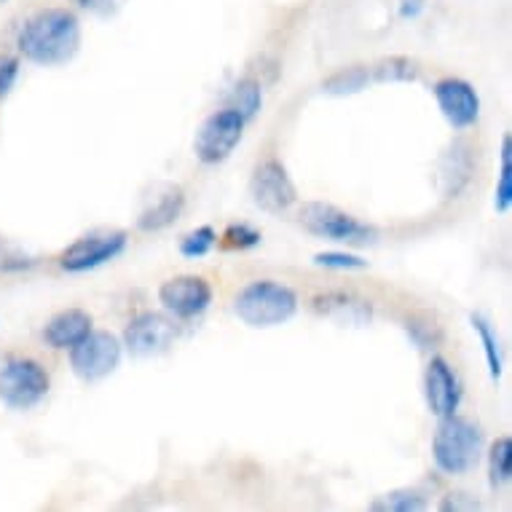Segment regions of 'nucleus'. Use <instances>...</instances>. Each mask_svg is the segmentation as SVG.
<instances>
[{
  "label": "nucleus",
  "instance_id": "nucleus-1",
  "mask_svg": "<svg viewBox=\"0 0 512 512\" xmlns=\"http://www.w3.org/2000/svg\"><path fill=\"white\" fill-rule=\"evenodd\" d=\"M17 49L27 62L41 68L68 65L81 49V22L68 9L35 11L19 27Z\"/></svg>",
  "mask_w": 512,
  "mask_h": 512
},
{
  "label": "nucleus",
  "instance_id": "nucleus-2",
  "mask_svg": "<svg viewBox=\"0 0 512 512\" xmlns=\"http://www.w3.org/2000/svg\"><path fill=\"white\" fill-rule=\"evenodd\" d=\"M483 456V432L475 421L459 413L443 416L432 435V459L443 475H467Z\"/></svg>",
  "mask_w": 512,
  "mask_h": 512
},
{
  "label": "nucleus",
  "instance_id": "nucleus-3",
  "mask_svg": "<svg viewBox=\"0 0 512 512\" xmlns=\"http://www.w3.org/2000/svg\"><path fill=\"white\" fill-rule=\"evenodd\" d=\"M234 314L247 328H277L298 314V293L274 279H255L236 293Z\"/></svg>",
  "mask_w": 512,
  "mask_h": 512
},
{
  "label": "nucleus",
  "instance_id": "nucleus-4",
  "mask_svg": "<svg viewBox=\"0 0 512 512\" xmlns=\"http://www.w3.org/2000/svg\"><path fill=\"white\" fill-rule=\"evenodd\" d=\"M51 392L49 370L33 357H9L0 362V403L11 411H30Z\"/></svg>",
  "mask_w": 512,
  "mask_h": 512
},
{
  "label": "nucleus",
  "instance_id": "nucleus-5",
  "mask_svg": "<svg viewBox=\"0 0 512 512\" xmlns=\"http://www.w3.org/2000/svg\"><path fill=\"white\" fill-rule=\"evenodd\" d=\"M298 223L306 234L338 244H373L378 231L346 210L328 202H306L298 210Z\"/></svg>",
  "mask_w": 512,
  "mask_h": 512
},
{
  "label": "nucleus",
  "instance_id": "nucleus-6",
  "mask_svg": "<svg viewBox=\"0 0 512 512\" xmlns=\"http://www.w3.org/2000/svg\"><path fill=\"white\" fill-rule=\"evenodd\" d=\"M70 368L86 384L113 376L124 357V344L110 330H89L76 346H70Z\"/></svg>",
  "mask_w": 512,
  "mask_h": 512
},
{
  "label": "nucleus",
  "instance_id": "nucleus-7",
  "mask_svg": "<svg viewBox=\"0 0 512 512\" xmlns=\"http://www.w3.org/2000/svg\"><path fill=\"white\" fill-rule=\"evenodd\" d=\"M129 236L121 228H94L89 234L78 236L68 250L59 255V266L68 274H84L116 261L126 250Z\"/></svg>",
  "mask_w": 512,
  "mask_h": 512
},
{
  "label": "nucleus",
  "instance_id": "nucleus-8",
  "mask_svg": "<svg viewBox=\"0 0 512 512\" xmlns=\"http://www.w3.org/2000/svg\"><path fill=\"white\" fill-rule=\"evenodd\" d=\"M244 116L234 108L215 110L212 116L204 118L199 132L194 137V156L202 164H220L236 151V145L242 143L244 135Z\"/></svg>",
  "mask_w": 512,
  "mask_h": 512
},
{
  "label": "nucleus",
  "instance_id": "nucleus-9",
  "mask_svg": "<svg viewBox=\"0 0 512 512\" xmlns=\"http://www.w3.org/2000/svg\"><path fill=\"white\" fill-rule=\"evenodd\" d=\"M250 199L258 210L269 215H282L298 202V188L293 177L287 175L282 161L266 159L252 169L250 177Z\"/></svg>",
  "mask_w": 512,
  "mask_h": 512
},
{
  "label": "nucleus",
  "instance_id": "nucleus-10",
  "mask_svg": "<svg viewBox=\"0 0 512 512\" xmlns=\"http://www.w3.org/2000/svg\"><path fill=\"white\" fill-rule=\"evenodd\" d=\"M175 338L177 325L172 319L159 314V311H143L135 319H129L121 344L135 357H153V354L167 352L169 346L175 344Z\"/></svg>",
  "mask_w": 512,
  "mask_h": 512
},
{
  "label": "nucleus",
  "instance_id": "nucleus-11",
  "mask_svg": "<svg viewBox=\"0 0 512 512\" xmlns=\"http://www.w3.org/2000/svg\"><path fill=\"white\" fill-rule=\"evenodd\" d=\"M159 303L177 319H194L210 309L212 287L204 277L196 274H180L159 287Z\"/></svg>",
  "mask_w": 512,
  "mask_h": 512
},
{
  "label": "nucleus",
  "instance_id": "nucleus-12",
  "mask_svg": "<svg viewBox=\"0 0 512 512\" xmlns=\"http://www.w3.org/2000/svg\"><path fill=\"white\" fill-rule=\"evenodd\" d=\"M435 100L443 118L454 129H470L480 118V94L464 78H440L435 84Z\"/></svg>",
  "mask_w": 512,
  "mask_h": 512
},
{
  "label": "nucleus",
  "instance_id": "nucleus-13",
  "mask_svg": "<svg viewBox=\"0 0 512 512\" xmlns=\"http://www.w3.org/2000/svg\"><path fill=\"white\" fill-rule=\"evenodd\" d=\"M462 397L464 389L456 370L443 357H432L427 370H424V400H427L429 413L437 419L451 416V413L459 411Z\"/></svg>",
  "mask_w": 512,
  "mask_h": 512
},
{
  "label": "nucleus",
  "instance_id": "nucleus-14",
  "mask_svg": "<svg viewBox=\"0 0 512 512\" xmlns=\"http://www.w3.org/2000/svg\"><path fill=\"white\" fill-rule=\"evenodd\" d=\"M185 210V194L180 185H159V194L153 196L151 202L145 204V210L137 218V228L145 234L153 231H164L175 223Z\"/></svg>",
  "mask_w": 512,
  "mask_h": 512
},
{
  "label": "nucleus",
  "instance_id": "nucleus-15",
  "mask_svg": "<svg viewBox=\"0 0 512 512\" xmlns=\"http://www.w3.org/2000/svg\"><path fill=\"white\" fill-rule=\"evenodd\" d=\"M92 328L94 319L89 311H57V314L46 322V328H43V341H46V346H51V349H65V352H68L70 346H76Z\"/></svg>",
  "mask_w": 512,
  "mask_h": 512
},
{
  "label": "nucleus",
  "instance_id": "nucleus-16",
  "mask_svg": "<svg viewBox=\"0 0 512 512\" xmlns=\"http://www.w3.org/2000/svg\"><path fill=\"white\" fill-rule=\"evenodd\" d=\"M440 177L445 183V196H459L464 185L470 183L472 177V159L470 148L464 143H454V148L445 153L443 164H440Z\"/></svg>",
  "mask_w": 512,
  "mask_h": 512
},
{
  "label": "nucleus",
  "instance_id": "nucleus-17",
  "mask_svg": "<svg viewBox=\"0 0 512 512\" xmlns=\"http://www.w3.org/2000/svg\"><path fill=\"white\" fill-rule=\"evenodd\" d=\"M314 311L325 317H338L346 322H370V303L346 293H328L314 298Z\"/></svg>",
  "mask_w": 512,
  "mask_h": 512
},
{
  "label": "nucleus",
  "instance_id": "nucleus-18",
  "mask_svg": "<svg viewBox=\"0 0 512 512\" xmlns=\"http://www.w3.org/2000/svg\"><path fill=\"white\" fill-rule=\"evenodd\" d=\"M370 84V68L365 65H352V68H344L333 73L330 78L322 81V92L330 94V97H352V94H360L362 89H368Z\"/></svg>",
  "mask_w": 512,
  "mask_h": 512
},
{
  "label": "nucleus",
  "instance_id": "nucleus-19",
  "mask_svg": "<svg viewBox=\"0 0 512 512\" xmlns=\"http://www.w3.org/2000/svg\"><path fill=\"white\" fill-rule=\"evenodd\" d=\"M470 325L472 330L478 333L480 346H483V357H486L488 365V376L499 381L502 378V346H499V336H496V330L491 328V322H488L483 314H470Z\"/></svg>",
  "mask_w": 512,
  "mask_h": 512
},
{
  "label": "nucleus",
  "instance_id": "nucleus-20",
  "mask_svg": "<svg viewBox=\"0 0 512 512\" xmlns=\"http://www.w3.org/2000/svg\"><path fill=\"white\" fill-rule=\"evenodd\" d=\"M488 483L491 488H502L512 478V440L507 435L496 437L486 454Z\"/></svg>",
  "mask_w": 512,
  "mask_h": 512
},
{
  "label": "nucleus",
  "instance_id": "nucleus-21",
  "mask_svg": "<svg viewBox=\"0 0 512 512\" xmlns=\"http://www.w3.org/2000/svg\"><path fill=\"white\" fill-rule=\"evenodd\" d=\"M429 502L427 496L416 491V488H395L389 494L376 496L370 502V510H381V512H421L427 510Z\"/></svg>",
  "mask_w": 512,
  "mask_h": 512
},
{
  "label": "nucleus",
  "instance_id": "nucleus-22",
  "mask_svg": "<svg viewBox=\"0 0 512 512\" xmlns=\"http://www.w3.org/2000/svg\"><path fill=\"white\" fill-rule=\"evenodd\" d=\"M419 65L408 57H389L370 65V81L376 84H395V81H416Z\"/></svg>",
  "mask_w": 512,
  "mask_h": 512
},
{
  "label": "nucleus",
  "instance_id": "nucleus-23",
  "mask_svg": "<svg viewBox=\"0 0 512 512\" xmlns=\"http://www.w3.org/2000/svg\"><path fill=\"white\" fill-rule=\"evenodd\" d=\"M502 167H499V180H496V191H494V210L499 215H507L512 207V137H502Z\"/></svg>",
  "mask_w": 512,
  "mask_h": 512
},
{
  "label": "nucleus",
  "instance_id": "nucleus-24",
  "mask_svg": "<svg viewBox=\"0 0 512 512\" xmlns=\"http://www.w3.org/2000/svg\"><path fill=\"white\" fill-rule=\"evenodd\" d=\"M263 105V92L261 84L258 81H252V78H244L239 84L231 89V100H228V108L239 110L244 116V121H250V118L258 116V110Z\"/></svg>",
  "mask_w": 512,
  "mask_h": 512
},
{
  "label": "nucleus",
  "instance_id": "nucleus-25",
  "mask_svg": "<svg viewBox=\"0 0 512 512\" xmlns=\"http://www.w3.org/2000/svg\"><path fill=\"white\" fill-rule=\"evenodd\" d=\"M215 244H218V231L212 226H199L180 239V255L191 258V261H199L204 255H210Z\"/></svg>",
  "mask_w": 512,
  "mask_h": 512
},
{
  "label": "nucleus",
  "instance_id": "nucleus-26",
  "mask_svg": "<svg viewBox=\"0 0 512 512\" xmlns=\"http://www.w3.org/2000/svg\"><path fill=\"white\" fill-rule=\"evenodd\" d=\"M314 266L322 269H336V271H362L368 269V261L362 255L346 250H325L314 255Z\"/></svg>",
  "mask_w": 512,
  "mask_h": 512
},
{
  "label": "nucleus",
  "instance_id": "nucleus-27",
  "mask_svg": "<svg viewBox=\"0 0 512 512\" xmlns=\"http://www.w3.org/2000/svg\"><path fill=\"white\" fill-rule=\"evenodd\" d=\"M263 242V234L258 228L247 226V223H234L223 231V247L226 250H252Z\"/></svg>",
  "mask_w": 512,
  "mask_h": 512
},
{
  "label": "nucleus",
  "instance_id": "nucleus-28",
  "mask_svg": "<svg viewBox=\"0 0 512 512\" xmlns=\"http://www.w3.org/2000/svg\"><path fill=\"white\" fill-rule=\"evenodd\" d=\"M19 78V57L14 54H0V97L14 89Z\"/></svg>",
  "mask_w": 512,
  "mask_h": 512
},
{
  "label": "nucleus",
  "instance_id": "nucleus-29",
  "mask_svg": "<svg viewBox=\"0 0 512 512\" xmlns=\"http://www.w3.org/2000/svg\"><path fill=\"white\" fill-rule=\"evenodd\" d=\"M78 6L94 14V17H113V14L121 11L124 0H78Z\"/></svg>",
  "mask_w": 512,
  "mask_h": 512
},
{
  "label": "nucleus",
  "instance_id": "nucleus-30",
  "mask_svg": "<svg viewBox=\"0 0 512 512\" xmlns=\"http://www.w3.org/2000/svg\"><path fill=\"white\" fill-rule=\"evenodd\" d=\"M440 510H480V502L467 494H448L440 502Z\"/></svg>",
  "mask_w": 512,
  "mask_h": 512
}]
</instances>
